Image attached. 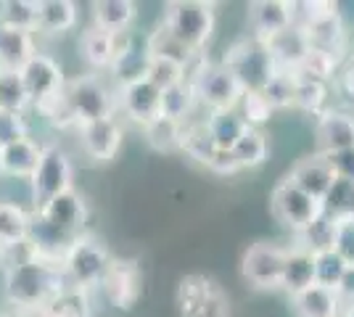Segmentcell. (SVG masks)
<instances>
[{
	"label": "cell",
	"instance_id": "cell-24",
	"mask_svg": "<svg viewBox=\"0 0 354 317\" xmlns=\"http://www.w3.org/2000/svg\"><path fill=\"white\" fill-rule=\"evenodd\" d=\"M310 286H315V254L301 243H294L291 249H286L281 291H286L288 296H296Z\"/></svg>",
	"mask_w": 354,
	"mask_h": 317
},
{
	"label": "cell",
	"instance_id": "cell-32",
	"mask_svg": "<svg viewBox=\"0 0 354 317\" xmlns=\"http://www.w3.org/2000/svg\"><path fill=\"white\" fill-rule=\"evenodd\" d=\"M341 59H344V56H341V53H333V50L310 48L307 59L301 61V66L296 69V75L330 85V79H336L339 72H341Z\"/></svg>",
	"mask_w": 354,
	"mask_h": 317
},
{
	"label": "cell",
	"instance_id": "cell-39",
	"mask_svg": "<svg viewBox=\"0 0 354 317\" xmlns=\"http://www.w3.org/2000/svg\"><path fill=\"white\" fill-rule=\"evenodd\" d=\"M349 270V265L344 262L339 251L333 249H323V251H315V283L323 288L336 291L339 283L344 280V275Z\"/></svg>",
	"mask_w": 354,
	"mask_h": 317
},
{
	"label": "cell",
	"instance_id": "cell-30",
	"mask_svg": "<svg viewBox=\"0 0 354 317\" xmlns=\"http://www.w3.org/2000/svg\"><path fill=\"white\" fill-rule=\"evenodd\" d=\"M0 27L35 35L40 27V0H0Z\"/></svg>",
	"mask_w": 354,
	"mask_h": 317
},
{
	"label": "cell",
	"instance_id": "cell-25",
	"mask_svg": "<svg viewBox=\"0 0 354 317\" xmlns=\"http://www.w3.org/2000/svg\"><path fill=\"white\" fill-rule=\"evenodd\" d=\"M93 27L111 35H127L138 19V6L133 0H98L90 6Z\"/></svg>",
	"mask_w": 354,
	"mask_h": 317
},
{
	"label": "cell",
	"instance_id": "cell-13",
	"mask_svg": "<svg viewBox=\"0 0 354 317\" xmlns=\"http://www.w3.org/2000/svg\"><path fill=\"white\" fill-rule=\"evenodd\" d=\"M101 294L111 307H117L122 312H130L140 294H143V272L135 259H117L111 262V267L101 280Z\"/></svg>",
	"mask_w": 354,
	"mask_h": 317
},
{
	"label": "cell",
	"instance_id": "cell-17",
	"mask_svg": "<svg viewBox=\"0 0 354 317\" xmlns=\"http://www.w3.org/2000/svg\"><path fill=\"white\" fill-rule=\"evenodd\" d=\"M315 137H317V153L325 156L354 148V114L330 106L315 122Z\"/></svg>",
	"mask_w": 354,
	"mask_h": 317
},
{
	"label": "cell",
	"instance_id": "cell-45",
	"mask_svg": "<svg viewBox=\"0 0 354 317\" xmlns=\"http://www.w3.org/2000/svg\"><path fill=\"white\" fill-rule=\"evenodd\" d=\"M21 137H30V122L24 114L19 111H8V108H0V148L3 146H11Z\"/></svg>",
	"mask_w": 354,
	"mask_h": 317
},
{
	"label": "cell",
	"instance_id": "cell-9",
	"mask_svg": "<svg viewBox=\"0 0 354 317\" xmlns=\"http://www.w3.org/2000/svg\"><path fill=\"white\" fill-rule=\"evenodd\" d=\"M270 211L294 236H301L304 230H310L325 214L323 201L312 198L310 193H304L301 188H296L294 182L286 180V177L270 193Z\"/></svg>",
	"mask_w": 354,
	"mask_h": 317
},
{
	"label": "cell",
	"instance_id": "cell-51",
	"mask_svg": "<svg viewBox=\"0 0 354 317\" xmlns=\"http://www.w3.org/2000/svg\"><path fill=\"white\" fill-rule=\"evenodd\" d=\"M0 257H3V251H0Z\"/></svg>",
	"mask_w": 354,
	"mask_h": 317
},
{
	"label": "cell",
	"instance_id": "cell-43",
	"mask_svg": "<svg viewBox=\"0 0 354 317\" xmlns=\"http://www.w3.org/2000/svg\"><path fill=\"white\" fill-rule=\"evenodd\" d=\"M323 209L328 217H344V214H354V182L349 180H336L330 188V193L325 196Z\"/></svg>",
	"mask_w": 354,
	"mask_h": 317
},
{
	"label": "cell",
	"instance_id": "cell-40",
	"mask_svg": "<svg viewBox=\"0 0 354 317\" xmlns=\"http://www.w3.org/2000/svg\"><path fill=\"white\" fill-rule=\"evenodd\" d=\"M45 312L53 317H90V291L66 286L45 307Z\"/></svg>",
	"mask_w": 354,
	"mask_h": 317
},
{
	"label": "cell",
	"instance_id": "cell-35",
	"mask_svg": "<svg viewBox=\"0 0 354 317\" xmlns=\"http://www.w3.org/2000/svg\"><path fill=\"white\" fill-rule=\"evenodd\" d=\"M146 79L156 85L159 90H169L175 85L188 82V64L185 61L169 59V56H151Z\"/></svg>",
	"mask_w": 354,
	"mask_h": 317
},
{
	"label": "cell",
	"instance_id": "cell-14",
	"mask_svg": "<svg viewBox=\"0 0 354 317\" xmlns=\"http://www.w3.org/2000/svg\"><path fill=\"white\" fill-rule=\"evenodd\" d=\"M80 135V148L95 164H109L117 159V153L122 151V140H124V127L117 117L109 119L88 122L77 127Z\"/></svg>",
	"mask_w": 354,
	"mask_h": 317
},
{
	"label": "cell",
	"instance_id": "cell-49",
	"mask_svg": "<svg viewBox=\"0 0 354 317\" xmlns=\"http://www.w3.org/2000/svg\"><path fill=\"white\" fill-rule=\"evenodd\" d=\"M341 317H354V304L352 307H344V315Z\"/></svg>",
	"mask_w": 354,
	"mask_h": 317
},
{
	"label": "cell",
	"instance_id": "cell-28",
	"mask_svg": "<svg viewBox=\"0 0 354 317\" xmlns=\"http://www.w3.org/2000/svg\"><path fill=\"white\" fill-rule=\"evenodd\" d=\"M204 127H207L212 143L220 151H233L238 140L249 133V124L238 114V108H233V111H212L204 119Z\"/></svg>",
	"mask_w": 354,
	"mask_h": 317
},
{
	"label": "cell",
	"instance_id": "cell-2",
	"mask_svg": "<svg viewBox=\"0 0 354 317\" xmlns=\"http://www.w3.org/2000/svg\"><path fill=\"white\" fill-rule=\"evenodd\" d=\"M162 27L175 37L185 50L204 53L217 32V6L207 0H175L164 8Z\"/></svg>",
	"mask_w": 354,
	"mask_h": 317
},
{
	"label": "cell",
	"instance_id": "cell-47",
	"mask_svg": "<svg viewBox=\"0 0 354 317\" xmlns=\"http://www.w3.org/2000/svg\"><path fill=\"white\" fill-rule=\"evenodd\" d=\"M336 294H339V299L344 307H352L354 304V265L346 270L344 280H341L339 288H336Z\"/></svg>",
	"mask_w": 354,
	"mask_h": 317
},
{
	"label": "cell",
	"instance_id": "cell-21",
	"mask_svg": "<svg viewBox=\"0 0 354 317\" xmlns=\"http://www.w3.org/2000/svg\"><path fill=\"white\" fill-rule=\"evenodd\" d=\"M119 46H122V35H111V32L98 30L93 24L80 35V56L95 75L111 69V64L119 53Z\"/></svg>",
	"mask_w": 354,
	"mask_h": 317
},
{
	"label": "cell",
	"instance_id": "cell-5",
	"mask_svg": "<svg viewBox=\"0 0 354 317\" xmlns=\"http://www.w3.org/2000/svg\"><path fill=\"white\" fill-rule=\"evenodd\" d=\"M111 262H114V254L109 251V246L98 236L85 233L74 238V243L66 249V254L61 259V270L69 286L93 291L101 286Z\"/></svg>",
	"mask_w": 354,
	"mask_h": 317
},
{
	"label": "cell",
	"instance_id": "cell-46",
	"mask_svg": "<svg viewBox=\"0 0 354 317\" xmlns=\"http://www.w3.org/2000/svg\"><path fill=\"white\" fill-rule=\"evenodd\" d=\"M207 169L209 172H214V175H222V177L241 172L238 162L233 159V151H217L214 153V159H212V164H209Z\"/></svg>",
	"mask_w": 354,
	"mask_h": 317
},
{
	"label": "cell",
	"instance_id": "cell-36",
	"mask_svg": "<svg viewBox=\"0 0 354 317\" xmlns=\"http://www.w3.org/2000/svg\"><path fill=\"white\" fill-rule=\"evenodd\" d=\"M143 133H146V140L151 148H156L159 153H172V151H180V146H183L185 124L167 119V117H159V119H153L151 124H146Z\"/></svg>",
	"mask_w": 354,
	"mask_h": 317
},
{
	"label": "cell",
	"instance_id": "cell-26",
	"mask_svg": "<svg viewBox=\"0 0 354 317\" xmlns=\"http://www.w3.org/2000/svg\"><path fill=\"white\" fill-rule=\"evenodd\" d=\"M291 307H294L296 317H341L344 315V304H341L339 294L323 286H310L301 294L291 296Z\"/></svg>",
	"mask_w": 354,
	"mask_h": 317
},
{
	"label": "cell",
	"instance_id": "cell-18",
	"mask_svg": "<svg viewBox=\"0 0 354 317\" xmlns=\"http://www.w3.org/2000/svg\"><path fill=\"white\" fill-rule=\"evenodd\" d=\"M117 108L130 122L146 127L153 119L162 117V90L156 85H151L148 79L133 82L127 88L117 90Z\"/></svg>",
	"mask_w": 354,
	"mask_h": 317
},
{
	"label": "cell",
	"instance_id": "cell-16",
	"mask_svg": "<svg viewBox=\"0 0 354 317\" xmlns=\"http://www.w3.org/2000/svg\"><path fill=\"white\" fill-rule=\"evenodd\" d=\"M286 180H291L296 188H301L312 198L325 201V196L330 193V188L339 180V175H336V169L330 164V156H325V153H310V156L299 159L291 166V172L286 175Z\"/></svg>",
	"mask_w": 354,
	"mask_h": 317
},
{
	"label": "cell",
	"instance_id": "cell-15",
	"mask_svg": "<svg viewBox=\"0 0 354 317\" xmlns=\"http://www.w3.org/2000/svg\"><path fill=\"white\" fill-rule=\"evenodd\" d=\"M246 21L251 37L265 43L296 24V0H254L246 8Z\"/></svg>",
	"mask_w": 354,
	"mask_h": 317
},
{
	"label": "cell",
	"instance_id": "cell-19",
	"mask_svg": "<svg viewBox=\"0 0 354 317\" xmlns=\"http://www.w3.org/2000/svg\"><path fill=\"white\" fill-rule=\"evenodd\" d=\"M148 64H151V53H148L146 37L140 40V37L133 35V32L122 35V46H119L117 59H114L111 69H109V75H111V79H114L117 90L119 88L133 85V82L146 79Z\"/></svg>",
	"mask_w": 354,
	"mask_h": 317
},
{
	"label": "cell",
	"instance_id": "cell-33",
	"mask_svg": "<svg viewBox=\"0 0 354 317\" xmlns=\"http://www.w3.org/2000/svg\"><path fill=\"white\" fill-rule=\"evenodd\" d=\"M233 159L238 162L241 169H257L270 159V137L265 130H254L249 127V133L241 137L233 148Z\"/></svg>",
	"mask_w": 354,
	"mask_h": 317
},
{
	"label": "cell",
	"instance_id": "cell-37",
	"mask_svg": "<svg viewBox=\"0 0 354 317\" xmlns=\"http://www.w3.org/2000/svg\"><path fill=\"white\" fill-rule=\"evenodd\" d=\"M294 108L320 117L323 111H328V85L317 82V79H307V77L296 75V90H294Z\"/></svg>",
	"mask_w": 354,
	"mask_h": 317
},
{
	"label": "cell",
	"instance_id": "cell-7",
	"mask_svg": "<svg viewBox=\"0 0 354 317\" xmlns=\"http://www.w3.org/2000/svg\"><path fill=\"white\" fill-rule=\"evenodd\" d=\"M175 304L180 317H233L230 294L214 278L201 272L180 278Z\"/></svg>",
	"mask_w": 354,
	"mask_h": 317
},
{
	"label": "cell",
	"instance_id": "cell-41",
	"mask_svg": "<svg viewBox=\"0 0 354 317\" xmlns=\"http://www.w3.org/2000/svg\"><path fill=\"white\" fill-rule=\"evenodd\" d=\"M294 90H296V72H283L278 69L275 77L270 79L265 90V98L270 101V106L275 111H283V108H294Z\"/></svg>",
	"mask_w": 354,
	"mask_h": 317
},
{
	"label": "cell",
	"instance_id": "cell-27",
	"mask_svg": "<svg viewBox=\"0 0 354 317\" xmlns=\"http://www.w3.org/2000/svg\"><path fill=\"white\" fill-rule=\"evenodd\" d=\"M35 53H37V43L32 32L0 27V69L21 72Z\"/></svg>",
	"mask_w": 354,
	"mask_h": 317
},
{
	"label": "cell",
	"instance_id": "cell-10",
	"mask_svg": "<svg viewBox=\"0 0 354 317\" xmlns=\"http://www.w3.org/2000/svg\"><path fill=\"white\" fill-rule=\"evenodd\" d=\"M286 265V246L272 241H254L241 257V275L257 291H278Z\"/></svg>",
	"mask_w": 354,
	"mask_h": 317
},
{
	"label": "cell",
	"instance_id": "cell-22",
	"mask_svg": "<svg viewBox=\"0 0 354 317\" xmlns=\"http://www.w3.org/2000/svg\"><path fill=\"white\" fill-rule=\"evenodd\" d=\"M43 156V143L35 137H21L11 146L0 148V175L16 177V180H30Z\"/></svg>",
	"mask_w": 354,
	"mask_h": 317
},
{
	"label": "cell",
	"instance_id": "cell-11",
	"mask_svg": "<svg viewBox=\"0 0 354 317\" xmlns=\"http://www.w3.org/2000/svg\"><path fill=\"white\" fill-rule=\"evenodd\" d=\"M21 77H24L27 93H30V104L37 111H43L45 106L56 104L64 95L66 82H69L59 59H53L50 53H43V50H37L32 56L30 64L21 69Z\"/></svg>",
	"mask_w": 354,
	"mask_h": 317
},
{
	"label": "cell",
	"instance_id": "cell-8",
	"mask_svg": "<svg viewBox=\"0 0 354 317\" xmlns=\"http://www.w3.org/2000/svg\"><path fill=\"white\" fill-rule=\"evenodd\" d=\"M32 209H40L48 201L74 188V166L69 153L56 143H43V156L30 180Z\"/></svg>",
	"mask_w": 354,
	"mask_h": 317
},
{
	"label": "cell",
	"instance_id": "cell-31",
	"mask_svg": "<svg viewBox=\"0 0 354 317\" xmlns=\"http://www.w3.org/2000/svg\"><path fill=\"white\" fill-rule=\"evenodd\" d=\"M196 108H198V98H196L191 82H183V85H175L169 90H162V117H167V119L188 124V122H193Z\"/></svg>",
	"mask_w": 354,
	"mask_h": 317
},
{
	"label": "cell",
	"instance_id": "cell-48",
	"mask_svg": "<svg viewBox=\"0 0 354 317\" xmlns=\"http://www.w3.org/2000/svg\"><path fill=\"white\" fill-rule=\"evenodd\" d=\"M336 79H339L341 90L346 93L349 98H354V59H349L344 66H341V72H339V77H336Z\"/></svg>",
	"mask_w": 354,
	"mask_h": 317
},
{
	"label": "cell",
	"instance_id": "cell-42",
	"mask_svg": "<svg viewBox=\"0 0 354 317\" xmlns=\"http://www.w3.org/2000/svg\"><path fill=\"white\" fill-rule=\"evenodd\" d=\"M238 114L246 119L249 127L265 130V124L272 119L275 108L270 106V101L265 98V93H243V98H241V104H238Z\"/></svg>",
	"mask_w": 354,
	"mask_h": 317
},
{
	"label": "cell",
	"instance_id": "cell-34",
	"mask_svg": "<svg viewBox=\"0 0 354 317\" xmlns=\"http://www.w3.org/2000/svg\"><path fill=\"white\" fill-rule=\"evenodd\" d=\"M180 151L185 153L188 159H193L196 164L209 166L212 164V159H214V153L220 151V148L212 143L207 127H204V119H201V122H188V124H185Z\"/></svg>",
	"mask_w": 354,
	"mask_h": 317
},
{
	"label": "cell",
	"instance_id": "cell-44",
	"mask_svg": "<svg viewBox=\"0 0 354 317\" xmlns=\"http://www.w3.org/2000/svg\"><path fill=\"white\" fill-rule=\"evenodd\" d=\"M333 251H339L349 267L354 265V214L333 217Z\"/></svg>",
	"mask_w": 354,
	"mask_h": 317
},
{
	"label": "cell",
	"instance_id": "cell-20",
	"mask_svg": "<svg viewBox=\"0 0 354 317\" xmlns=\"http://www.w3.org/2000/svg\"><path fill=\"white\" fill-rule=\"evenodd\" d=\"M265 46L278 69H283V72H296L301 66V61L307 59L312 43L310 37H307V32L301 30L299 24H294L288 30L278 32L275 37L265 40Z\"/></svg>",
	"mask_w": 354,
	"mask_h": 317
},
{
	"label": "cell",
	"instance_id": "cell-4",
	"mask_svg": "<svg viewBox=\"0 0 354 317\" xmlns=\"http://www.w3.org/2000/svg\"><path fill=\"white\" fill-rule=\"evenodd\" d=\"M64 104L72 114L74 124H88V122L109 119L117 117V90L106 82L101 75L88 72L77 75L64 88Z\"/></svg>",
	"mask_w": 354,
	"mask_h": 317
},
{
	"label": "cell",
	"instance_id": "cell-3",
	"mask_svg": "<svg viewBox=\"0 0 354 317\" xmlns=\"http://www.w3.org/2000/svg\"><path fill=\"white\" fill-rule=\"evenodd\" d=\"M188 82L196 90L198 106H204L209 114L238 108L246 93L222 61H204V53H196L188 64Z\"/></svg>",
	"mask_w": 354,
	"mask_h": 317
},
{
	"label": "cell",
	"instance_id": "cell-29",
	"mask_svg": "<svg viewBox=\"0 0 354 317\" xmlns=\"http://www.w3.org/2000/svg\"><path fill=\"white\" fill-rule=\"evenodd\" d=\"M80 24V6L74 0H40V27L45 35H66Z\"/></svg>",
	"mask_w": 354,
	"mask_h": 317
},
{
	"label": "cell",
	"instance_id": "cell-50",
	"mask_svg": "<svg viewBox=\"0 0 354 317\" xmlns=\"http://www.w3.org/2000/svg\"><path fill=\"white\" fill-rule=\"evenodd\" d=\"M349 59H354V37H352V56H349Z\"/></svg>",
	"mask_w": 354,
	"mask_h": 317
},
{
	"label": "cell",
	"instance_id": "cell-12",
	"mask_svg": "<svg viewBox=\"0 0 354 317\" xmlns=\"http://www.w3.org/2000/svg\"><path fill=\"white\" fill-rule=\"evenodd\" d=\"M35 217H40L45 225H50L56 233L66 236V238H80L85 236L88 230V220H90V209H88V201L80 196L77 191H66L56 196L53 201H48L45 206L40 209H32Z\"/></svg>",
	"mask_w": 354,
	"mask_h": 317
},
{
	"label": "cell",
	"instance_id": "cell-23",
	"mask_svg": "<svg viewBox=\"0 0 354 317\" xmlns=\"http://www.w3.org/2000/svg\"><path fill=\"white\" fill-rule=\"evenodd\" d=\"M32 214L19 201H0V251H14L30 241L32 233Z\"/></svg>",
	"mask_w": 354,
	"mask_h": 317
},
{
	"label": "cell",
	"instance_id": "cell-1",
	"mask_svg": "<svg viewBox=\"0 0 354 317\" xmlns=\"http://www.w3.org/2000/svg\"><path fill=\"white\" fill-rule=\"evenodd\" d=\"M66 286L61 265L37 259L32 251L11 262L3 275V296L21 312H43Z\"/></svg>",
	"mask_w": 354,
	"mask_h": 317
},
{
	"label": "cell",
	"instance_id": "cell-38",
	"mask_svg": "<svg viewBox=\"0 0 354 317\" xmlns=\"http://www.w3.org/2000/svg\"><path fill=\"white\" fill-rule=\"evenodd\" d=\"M30 106H32L30 93H27V85H24L21 72L0 69V108L27 114V108H30Z\"/></svg>",
	"mask_w": 354,
	"mask_h": 317
},
{
	"label": "cell",
	"instance_id": "cell-6",
	"mask_svg": "<svg viewBox=\"0 0 354 317\" xmlns=\"http://www.w3.org/2000/svg\"><path fill=\"white\" fill-rule=\"evenodd\" d=\"M222 64L236 75V79L246 93H262L278 72L267 46L251 35L233 40L222 56Z\"/></svg>",
	"mask_w": 354,
	"mask_h": 317
}]
</instances>
